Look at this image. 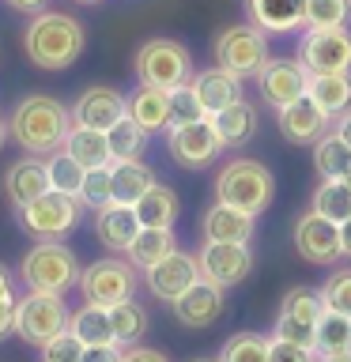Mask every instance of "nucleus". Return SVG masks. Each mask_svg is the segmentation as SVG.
I'll return each instance as SVG.
<instances>
[{
  "instance_id": "nucleus-17",
  "label": "nucleus",
  "mask_w": 351,
  "mask_h": 362,
  "mask_svg": "<svg viewBox=\"0 0 351 362\" xmlns=\"http://www.w3.org/2000/svg\"><path fill=\"white\" fill-rule=\"evenodd\" d=\"M276 124H280V132H283L287 144L313 147L328 129H333V117H325V113L317 110V102L310 95H302V98H294L291 106L276 110Z\"/></svg>"
},
{
  "instance_id": "nucleus-54",
  "label": "nucleus",
  "mask_w": 351,
  "mask_h": 362,
  "mask_svg": "<svg viewBox=\"0 0 351 362\" xmlns=\"http://www.w3.org/2000/svg\"><path fill=\"white\" fill-rule=\"evenodd\" d=\"M8 144V121H0V147Z\"/></svg>"
},
{
  "instance_id": "nucleus-28",
  "label": "nucleus",
  "mask_w": 351,
  "mask_h": 362,
  "mask_svg": "<svg viewBox=\"0 0 351 362\" xmlns=\"http://www.w3.org/2000/svg\"><path fill=\"white\" fill-rule=\"evenodd\" d=\"M215 132H219L223 147H246L257 136V110L253 102L238 98L234 106H226L223 113H215Z\"/></svg>"
},
{
  "instance_id": "nucleus-50",
  "label": "nucleus",
  "mask_w": 351,
  "mask_h": 362,
  "mask_svg": "<svg viewBox=\"0 0 351 362\" xmlns=\"http://www.w3.org/2000/svg\"><path fill=\"white\" fill-rule=\"evenodd\" d=\"M333 132H336L347 147H351V110H347V113H340V117L333 121Z\"/></svg>"
},
{
  "instance_id": "nucleus-22",
  "label": "nucleus",
  "mask_w": 351,
  "mask_h": 362,
  "mask_svg": "<svg viewBox=\"0 0 351 362\" xmlns=\"http://www.w3.org/2000/svg\"><path fill=\"white\" fill-rule=\"evenodd\" d=\"M95 234L110 253H129V245L136 242V234H140L136 208H129V204H106V208H98Z\"/></svg>"
},
{
  "instance_id": "nucleus-10",
  "label": "nucleus",
  "mask_w": 351,
  "mask_h": 362,
  "mask_svg": "<svg viewBox=\"0 0 351 362\" xmlns=\"http://www.w3.org/2000/svg\"><path fill=\"white\" fill-rule=\"evenodd\" d=\"M166 151L178 166L185 170H204L219 158L226 147L215 132V121L204 117V121H192V124H170L166 129Z\"/></svg>"
},
{
  "instance_id": "nucleus-38",
  "label": "nucleus",
  "mask_w": 351,
  "mask_h": 362,
  "mask_svg": "<svg viewBox=\"0 0 351 362\" xmlns=\"http://www.w3.org/2000/svg\"><path fill=\"white\" fill-rule=\"evenodd\" d=\"M351 23V0H306V30H336Z\"/></svg>"
},
{
  "instance_id": "nucleus-7",
  "label": "nucleus",
  "mask_w": 351,
  "mask_h": 362,
  "mask_svg": "<svg viewBox=\"0 0 351 362\" xmlns=\"http://www.w3.org/2000/svg\"><path fill=\"white\" fill-rule=\"evenodd\" d=\"M16 211H19V226L30 238H38V242H61L68 230H76L79 215H84V204H79V197L45 189L38 200L23 204Z\"/></svg>"
},
{
  "instance_id": "nucleus-41",
  "label": "nucleus",
  "mask_w": 351,
  "mask_h": 362,
  "mask_svg": "<svg viewBox=\"0 0 351 362\" xmlns=\"http://www.w3.org/2000/svg\"><path fill=\"white\" fill-rule=\"evenodd\" d=\"M219 362H268V336L260 332H238L223 344Z\"/></svg>"
},
{
  "instance_id": "nucleus-18",
  "label": "nucleus",
  "mask_w": 351,
  "mask_h": 362,
  "mask_svg": "<svg viewBox=\"0 0 351 362\" xmlns=\"http://www.w3.org/2000/svg\"><path fill=\"white\" fill-rule=\"evenodd\" d=\"M125 95L117 87H87L84 95L76 98V106H72V124H84V129H98V132H106L113 129L121 117H125Z\"/></svg>"
},
{
  "instance_id": "nucleus-23",
  "label": "nucleus",
  "mask_w": 351,
  "mask_h": 362,
  "mask_svg": "<svg viewBox=\"0 0 351 362\" xmlns=\"http://www.w3.org/2000/svg\"><path fill=\"white\" fill-rule=\"evenodd\" d=\"M192 90H197L204 113L215 117V113H223L226 106H234V102L242 98V79L223 72V68L215 64V68H204V72L192 76Z\"/></svg>"
},
{
  "instance_id": "nucleus-15",
  "label": "nucleus",
  "mask_w": 351,
  "mask_h": 362,
  "mask_svg": "<svg viewBox=\"0 0 351 362\" xmlns=\"http://www.w3.org/2000/svg\"><path fill=\"white\" fill-rule=\"evenodd\" d=\"M197 264H200V279L226 291L253 272V253H249V245H238V242H204L197 253Z\"/></svg>"
},
{
  "instance_id": "nucleus-40",
  "label": "nucleus",
  "mask_w": 351,
  "mask_h": 362,
  "mask_svg": "<svg viewBox=\"0 0 351 362\" xmlns=\"http://www.w3.org/2000/svg\"><path fill=\"white\" fill-rule=\"evenodd\" d=\"M79 204L84 208H106L113 204V163L106 166H91L84 174V185H79Z\"/></svg>"
},
{
  "instance_id": "nucleus-32",
  "label": "nucleus",
  "mask_w": 351,
  "mask_h": 362,
  "mask_svg": "<svg viewBox=\"0 0 351 362\" xmlns=\"http://www.w3.org/2000/svg\"><path fill=\"white\" fill-rule=\"evenodd\" d=\"M110 325H113V344L117 347H136L147 336L151 317L136 298H125L117 305H110Z\"/></svg>"
},
{
  "instance_id": "nucleus-52",
  "label": "nucleus",
  "mask_w": 351,
  "mask_h": 362,
  "mask_svg": "<svg viewBox=\"0 0 351 362\" xmlns=\"http://www.w3.org/2000/svg\"><path fill=\"white\" fill-rule=\"evenodd\" d=\"M4 294H11V276H8V268L0 264V298H4Z\"/></svg>"
},
{
  "instance_id": "nucleus-53",
  "label": "nucleus",
  "mask_w": 351,
  "mask_h": 362,
  "mask_svg": "<svg viewBox=\"0 0 351 362\" xmlns=\"http://www.w3.org/2000/svg\"><path fill=\"white\" fill-rule=\"evenodd\" d=\"M317 362H351V351H344V355H325V358H317Z\"/></svg>"
},
{
  "instance_id": "nucleus-51",
  "label": "nucleus",
  "mask_w": 351,
  "mask_h": 362,
  "mask_svg": "<svg viewBox=\"0 0 351 362\" xmlns=\"http://www.w3.org/2000/svg\"><path fill=\"white\" fill-rule=\"evenodd\" d=\"M340 249H344V257L351 260V219L340 223Z\"/></svg>"
},
{
  "instance_id": "nucleus-19",
  "label": "nucleus",
  "mask_w": 351,
  "mask_h": 362,
  "mask_svg": "<svg viewBox=\"0 0 351 362\" xmlns=\"http://www.w3.org/2000/svg\"><path fill=\"white\" fill-rule=\"evenodd\" d=\"M223 310H226V294H223V287H215L208 279H197L174 302V317L185 328H212L223 317Z\"/></svg>"
},
{
  "instance_id": "nucleus-26",
  "label": "nucleus",
  "mask_w": 351,
  "mask_h": 362,
  "mask_svg": "<svg viewBox=\"0 0 351 362\" xmlns=\"http://www.w3.org/2000/svg\"><path fill=\"white\" fill-rule=\"evenodd\" d=\"M306 95L317 102V110L325 117H340V113L351 110V72H321V76H310V87Z\"/></svg>"
},
{
  "instance_id": "nucleus-42",
  "label": "nucleus",
  "mask_w": 351,
  "mask_h": 362,
  "mask_svg": "<svg viewBox=\"0 0 351 362\" xmlns=\"http://www.w3.org/2000/svg\"><path fill=\"white\" fill-rule=\"evenodd\" d=\"M321 302H325V310L351 317V268H336L321 283Z\"/></svg>"
},
{
  "instance_id": "nucleus-36",
  "label": "nucleus",
  "mask_w": 351,
  "mask_h": 362,
  "mask_svg": "<svg viewBox=\"0 0 351 362\" xmlns=\"http://www.w3.org/2000/svg\"><path fill=\"white\" fill-rule=\"evenodd\" d=\"M106 144H110V158L113 163H125V158H140L144 147H147V132L136 124L129 113L113 124V129H106Z\"/></svg>"
},
{
  "instance_id": "nucleus-9",
  "label": "nucleus",
  "mask_w": 351,
  "mask_h": 362,
  "mask_svg": "<svg viewBox=\"0 0 351 362\" xmlns=\"http://www.w3.org/2000/svg\"><path fill=\"white\" fill-rule=\"evenodd\" d=\"M79 294L84 302L91 305H117L125 298L136 294V268L132 260H121V257H102L95 264H87L79 272Z\"/></svg>"
},
{
  "instance_id": "nucleus-34",
  "label": "nucleus",
  "mask_w": 351,
  "mask_h": 362,
  "mask_svg": "<svg viewBox=\"0 0 351 362\" xmlns=\"http://www.w3.org/2000/svg\"><path fill=\"white\" fill-rule=\"evenodd\" d=\"M64 151L72 155L84 170L113 163V158H110V144H106V132L84 129V124H72V132H68V140H64Z\"/></svg>"
},
{
  "instance_id": "nucleus-47",
  "label": "nucleus",
  "mask_w": 351,
  "mask_h": 362,
  "mask_svg": "<svg viewBox=\"0 0 351 362\" xmlns=\"http://www.w3.org/2000/svg\"><path fill=\"white\" fill-rule=\"evenodd\" d=\"M16 294H4L0 298V339H4L8 332H16Z\"/></svg>"
},
{
  "instance_id": "nucleus-11",
  "label": "nucleus",
  "mask_w": 351,
  "mask_h": 362,
  "mask_svg": "<svg viewBox=\"0 0 351 362\" xmlns=\"http://www.w3.org/2000/svg\"><path fill=\"white\" fill-rule=\"evenodd\" d=\"M321 313H325L321 291H313V287H291L287 294H283V302H280L276 332H272V336L291 339V344H302V347H313Z\"/></svg>"
},
{
  "instance_id": "nucleus-45",
  "label": "nucleus",
  "mask_w": 351,
  "mask_h": 362,
  "mask_svg": "<svg viewBox=\"0 0 351 362\" xmlns=\"http://www.w3.org/2000/svg\"><path fill=\"white\" fill-rule=\"evenodd\" d=\"M268 362H317V351L280 339V336H268Z\"/></svg>"
},
{
  "instance_id": "nucleus-31",
  "label": "nucleus",
  "mask_w": 351,
  "mask_h": 362,
  "mask_svg": "<svg viewBox=\"0 0 351 362\" xmlns=\"http://www.w3.org/2000/svg\"><path fill=\"white\" fill-rule=\"evenodd\" d=\"M178 211H181L178 192L170 185H159V181L136 200V219H140V226H174Z\"/></svg>"
},
{
  "instance_id": "nucleus-16",
  "label": "nucleus",
  "mask_w": 351,
  "mask_h": 362,
  "mask_svg": "<svg viewBox=\"0 0 351 362\" xmlns=\"http://www.w3.org/2000/svg\"><path fill=\"white\" fill-rule=\"evenodd\" d=\"M197 279H200L197 257H192V253H181V249H174V253H170L166 260H159L155 268L144 272L147 291H151L159 302H170V305H174Z\"/></svg>"
},
{
  "instance_id": "nucleus-21",
  "label": "nucleus",
  "mask_w": 351,
  "mask_h": 362,
  "mask_svg": "<svg viewBox=\"0 0 351 362\" xmlns=\"http://www.w3.org/2000/svg\"><path fill=\"white\" fill-rule=\"evenodd\" d=\"M253 230H257V215H249L242 208H231V204H219L215 200L200 219V234L204 242H238V245H249L253 242Z\"/></svg>"
},
{
  "instance_id": "nucleus-1",
  "label": "nucleus",
  "mask_w": 351,
  "mask_h": 362,
  "mask_svg": "<svg viewBox=\"0 0 351 362\" xmlns=\"http://www.w3.org/2000/svg\"><path fill=\"white\" fill-rule=\"evenodd\" d=\"M72 132V110L53 95H27L11 106L8 136L27 155H53L61 151Z\"/></svg>"
},
{
  "instance_id": "nucleus-43",
  "label": "nucleus",
  "mask_w": 351,
  "mask_h": 362,
  "mask_svg": "<svg viewBox=\"0 0 351 362\" xmlns=\"http://www.w3.org/2000/svg\"><path fill=\"white\" fill-rule=\"evenodd\" d=\"M204 117H208V113H204L192 83L170 90V124H192V121H204Z\"/></svg>"
},
{
  "instance_id": "nucleus-57",
  "label": "nucleus",
  "mask_w": 351,
  "mask_h": 362,
  "mask_svg": "<svg viewBox=\"0 0 351 362\" xmlns=\"http://www.w3.org/2000/svg\"><path fill=\"white\" fill-rule=\"evenodd\" d=\"M344 181H347V185H351V170H347V177H344Z\"/></svg>"
},
{
  "instance_id": "nucleus-29",
  "label": "nucleus",
  "mask_w": 351,
  "mask_h": 362,
  "mask_svg": "<svg viewBox=\"0 0 351 362\" xmlns=\"http://www.w3.org/2000/svg\"><path fill=\"white\" fill-rule=\"evenodd\" d=\"M155 185V170L140 163V158H125L113 163V204H129L136 208V200Z\"/></svg>"
},
{
  "instance_id": "nucleus-56",
  "label": "nucleus",
  "mask_w": 351,
  "mask_h": 362,
  "mask_svg": "<svg viewBox=\"0 0 351 362\" xmlns=\"http://www.w3.org/2000/svg\"><path fill=\"white\" fill-rule=\"evenodd\" d=\"M192 362H219V358H192Z\"/></svg>"
},
{
  "instance_id": "nucleus-8",
  "label": "nucleus",
  "mask_w": 351,
  "mask_h": 362,
  "mask_svg": "<svg viewBox=\"0 0 351 362\" xmlns=\"http://www.w3.org/2000/svg\"><path fill=\"white\" fill-rule=\"evenodd\" d=\"M68 305L64 294H42V291H27L16 302V332L19 339H27L30 347H45L53 336H61L68 328Z\"/></svg>"
},
{
  "instance_id": "nucleus-33",
  "label": "nucleus",
  "mask_w": 351,
  "mask_h": 362,
  "mask_svg": "<svg viewBox=\"0 0 351 362\" xmlns=\"http://www.w3.org/2000/svg\"><path fill=\"white\" fill-rule=\"evenodd\" d=\"M313 170L321 181H344L351 170V147L340 140V136L328 129L321 140L313 144Z\"/></svg>"
},
{
  "instance_id": "nucleus-30",
  "label": "nucleus",
  "mask_w": 351,
  "mask_h": 362,
  "mask_svg": "<svg viewBox=\"0 0 351 362\" xmlns=\"http://www.w3.org/2000/svg\"><path fill=\"white\" fill-rule=\"evenodd\" d=\"M68 332H72L84 347H102L113 344V325H110V310L106 305H91L84 302L79 310L68 317Z\"/></svg>"
},
{
  "instance_id": "nucleus-44",
  "label": "nucleus",
  "mask_w": 351,
  "mask_h": 362,
  "mask_svg": "<svg viewBox=\"0 0 351 362\" xmlns=\"http://www.w3.org/2000/svg\"><path fill=\"white\" fill-rule=\"evenodd\" d=\"M79 358H84V344H79L68 328L42 347V362H79Z\"/></svg>"
},
{
  "instance_id": "nucleus-5",
  "label": "nucleus",
  "mask_w": 351,
  "mask_h": 362,
  "mask_svg": "<svg viewBox=\"0 0 351 362\" xmlns=\"http://www.w3.org/2000/svg\"><path fill=\"white\" fill-rule=\"evenodd\" d=\"M132 72L144 87L178 90L192 83L197 68H192V53L178 38H147L132 57Z\"/></svg>"
},
{
  "instance_id": "nucleus-2",
  "label": "nucleus",
  "mask_w": 351,
  "mask_h": 362,
  "mask_svg": "<svg viewBox=\"0 0 351 362\" xmlns=\"http://www.w3.org/2000/svg\"><path fill=\"white\" fill-rule=\"evenodd\" d=\"M87 30L84 23L68 11H38L30 19L27 34H23V49H27L30 64L42 72H64L84 57Z\"/></svg>"
},
{
  "instance_id": "nucleus-25",
  "label": "nucleus",
  "mask_w": 351,
  "mask_h": 362,
  "mask_svg": "<svg viewBox=\"0 0 351 362\" xmlns=\"http://www.w3.org/2000/svg\"><path fill=\"white\" fill-rule=\"evenodd\" d=\"M45 189H50V174H45V163H38V158H19V163L4 170V192L16 208L38 200Z\"/></svg>"
},
{
  "instance_id": "nucleus-20",
  "label": "nucleus",
  "mask_w": 351,
  "mask_h": 362,
  "mask_svg": "<svg viewBox=\"0 0 351 362\" xmlns=\"http://www.w3.org/2000/svg\"><path fill=\"white\" fill-rule=\"evenodd\" d=\"M246 23L265 34H294L306 30V0H242Z\"/></svg>"
},
{
  "instance_id": "nucleus-35",
  "label": "nucleus",
  "mask_w": 351,
  "mask_h": 362,
  "mask_svg": "<svg viewBox=\"0 0 351 362\" xmlns=\"http://www.w3.org/2000/svg\"><path fill=\"white\" fill-rule=\"evenodd\" d=\"M313 351H317V358H325V355H344V351H351V317L325 310L321 321H317Z\"/></svg>"
},
{
  "instance_id": "nucleus-12",
  "label": "nucleus",
  "mask_w": 351,
  "mask_h": 362,
  "mask_svg": "<svg viewBox=\"0 0 351 362\" xmlns=\"http://www.w3.org/2000/svg\"><path fill=\"white\" fill-rule=\"evenodd\" d=\"M299 61L310 76L321 72H351V30H302L299 38Z\"/></svg>"
},
{
  "instance_id": "nucleus-49",
  "label": "nucleus",
  "mask_w": 351,
  "mask_h": 362,
  "mask_svg": "<svg viewBox=\"0 0 351 362\" xmlns=\"http://www.w3.org/2000/svg\"><path fill=\"white\" fill-rule=\"evenodd\" d=\"M45 4H50V0H8V8L27 11V16H38V11H45Z\"/></svg>"
},
{
  "instance_id": "nucleus-6",
  "label": "nucleus",
  "mask_w": 351,
  "mask_h": 362,
  "mask_svg": "<svg viewBox=\"0 0 351 362\" xmlns=\"http://www.w3.org/2000/svg\"><path fill=\"white\" fill-rule=\"evenodd\" d=\"M212 57L223 72H231L238 79H249L268 64V34L260 27H253V23L223 27L212 42Z\"/></svg>"
},
{
  "instance_id": "nucleus-55",
  "label": "nucleus",
  "mask_w": 351,
  "mask_h": 362,
  "mask_svg": "<svg viewBox=\"0 0 351 362\" xmlns=\"http://www.w3.org/2000/svg\"><path fill=\"white\" fill-rule=\"evenodd\" d=\"M76 4H84V8H95V4H106V0H76Z\"/></svg>"
},
{
  "instance_id": "nucleus-13",
  "label": "nucleus",
  "mask_w": 351,
  "mask_h": 362,
  "mask_svg": "<svg viewBox=\"0 0 351 362\" xmlns=\"http://www.w3.org/2000/svg\"><path fill=\"white\" fill-rule=\"evenodd\" d=\"M306 87H310V72L299 57H268V64L257 72V90L272 110L291 106L306 95Z\"/></svg>"
},
{
  "instance_id": "nucleus-39",
  "label": "nucleus",
  "mask_w": 351,
  "mask_h": 362,
  "mask_svg": "<svg viewBox=\"0 0 351 362\" xmlns=\"http://www.w3.org/2000/svg\"><path fill=\"white\" fill-rule=\"evenodd\" d=\"M45 174H50V189L68 192V197H79V185H84V174H87V170L61 147V151H53V158L45 163Z\"/></svg>"
},
{
  "instance_id": "nucleus-37",
  "label": "nucleus",
  "mask_w": 351,
  "mask_h": 362,
  "mask_svg": "<svg viewBox=\"0 0 351 362\" xmlns=\"http://www.w3.org/2000/svg\"><path fill=\"white\" fill-rule=\"evenodd\" d=\"M313 211L333 223H347L351 219V185L347 181H321L313 189Z\"/></svg>"
},
{
  "instance_id": "nucleus-48",
  "label": "nucleus",
  "mask_w": 351,
  "mask_h": 362,
  "mask_svg": "<svg viewBox=\"0 0 351 362\" xmlns=\"http://www.w3.org/2000/svg\"><path fill=\"white\" fill-rule=\"evenodd\" d=\"M79 362H121V347L117 344H102V347H84Z\"/></svg>"
},
{
  "instance_id": "nucleus-24",
  "label": "nucleus",
  "mask_w": 351,
  "mask_h": 362,
  "mask_svg": "<svg viewBox=\"0 0 351 362\" xmlns=\"http://www.w3.org/2000/svg\"><path fill=\"white\" fill-rule=\"evenodd\" d=\"M125 110H129V117L140 124L147 136L170 129V90H159V87H144L140 83L132 95H125Z\"/></svg>"
},
{
  "instance_id": "nucleus-14",
  "label": "nucleus",
  "mask_w": 351,
  "mask_h": 362,
  "mask_svg": "<svg viewBox=\"0 0 351 362\" xmlns=\"http://www.w3.org/2000/svg\"><path fill=\"white\" fill-rule=\"evenodd\" d=\"M294 249H299L302 260H310V264H336L340 257H344V249H340V223L325 219V215H317L313 208L299 215L294 219Z\"/></svg>"
},
{
  "instance_id": "nucleus-3",
  "label": "nucleus",
  "mask_w": 351,
  "mask_h": 362,
  "mask_svg": "<svg viewBox=\"0 0 351 362\" xmlns=\"http://www.w3.org/2000/svg\"><path fill=\"white\" fill-rule=\"evenodd\" d=\"M276 197V177L265 163L257 158H231L219 174H215V200L242 208L249 215H260Z\"/></svg>"
},
{
  "instance_id": "nucleus-4",
  "label": "nucleus",
  "mask_w": 351,
  "mask_h": 362,
  "mask_svg": "<svg viewBox=\"0 0 351 362\" xmlns=\"http://www.w3.org/2000/svg\"><path fill=\"white\" fill-rule=\"evenodd\" d=\"M79 257L64 242H38L19 260V279L27 283V291L42 294H68L79 287Z\"/></svg>"
},
{
  "instance_id": "nucleus-27",
  "label": "nucleus",
  "mask_w": 351,
  "mask_h": 362,
  "mask_svg": "<svg viewBox=\"0 0 351 362\" xmlns=\"http://www.w3.org/2000/svg\"><path fill=\"white\" fill-rule=\"evenodd\" d=\"M178 249V238H174V226H140V234H136V242L129 245V257L132 268H155L159 260H166L170 253Z\"/></svg>"
},
{
  "instance_id": "nucleus-46",
  "label": "nucleus",
  "mask_w": 351,
  "mask_h": 362,
  "mask_svg": "<svg viewBox=\"0 0 351 362\" xmlns=\"http://www.w3.org/2000/svg\"><path fill=\"white\" fill-rule=\"evenodd\" d=\"M121 362H170V358L163 355V351H155V347H140V344H136V347L121 351Z\"/></svg>"
}]
</instances>
